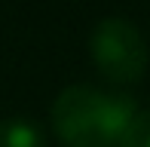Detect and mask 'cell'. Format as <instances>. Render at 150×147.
<instances>
[{"instance_id":"obj_4","label":"cell","mask_w":150,"mask_h":147,"mask_svg":"<svg viewBox=\"0 0 150 147\" xmlns=\"http://www.w3.org/2000/svg\"><path fill=\"white\" fill-rule=\"evenodd\" d=\"M120 147H150V110H138L129 123Z\"/></svg>"},{"instance_id":"obj_1","label":"cell","mask_w":150,"mask_h":147,"mask_svg":"<svg viewBox=\"0 0 150 147\" xmlns=\"http://www.w3.org/2000/svg\"><path fill=\"white\" fill-rule=\"evenodd\" d=\"M138 104L126 92L67 86L52 104V129L64 147H120Z\"/></svg>"},{"instance_id":"obj_3","label":"cell","mask_w":150,"mask_h":147,"mask_svg":"<svg viewBox=\"0 0 150 147\" xmlns=\"http://www.w3.org/2000/svg\"><path fill=\"white\" fill-rule=\"evenodd\" d=\"M0 147H43V132L25 117H9L0 123Z\"/></svg>"},{"instance_id":"obj_2","label":"cell","mask_w":150,"mask_h":147,"mask_svg":"<svg viewBox=\"0 0 150 147\" xmlns=\"http://www.w3.org/2000/svg\"><path fill=\"white\" fill-rule=\"evenodd\" d=\"M89 52L110 83H135L147 68V40L129 18H101L92 31Z\"/></svg>"}]
</instances>
